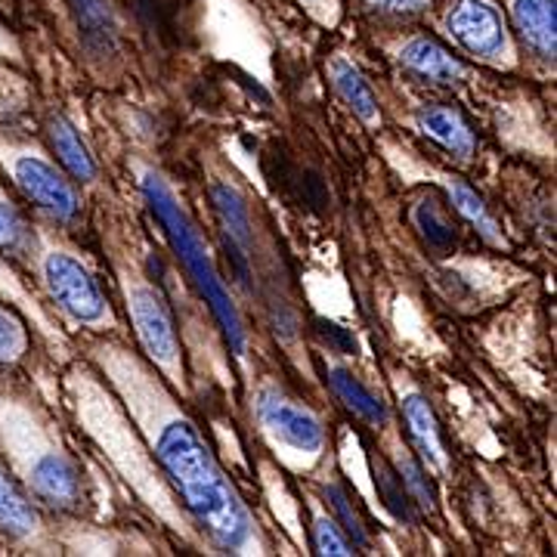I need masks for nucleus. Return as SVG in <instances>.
Listing matches in <instances>:
<instances>
[{
    "mask_svg": "<svg viewBox=\"0 0 557 557\" xmlns=\"http://www.w3.org/2000/svg\"><path fill=\"white\" fill-rule=\"evenodd\" d=\"M90 362L119 397L201 536L230 555H263L267 542L251 508L156 366L119 341L90 344Z\"/></svg>",
    "mask_w": 557,
    "mask_h": 557,
    "instance_id": "nucleus-1",
    "label": "nucleus"
},
{
    "mask_svg": "<svg viewBox=\"0 0 557 557\" xmlns=\"http://www.w3.org/2000/svg\"><path fill=\"white\" fill-rule=\"evenodd\" d=\"M65 397L78 418L81 431L100 446V453L109 458V465L127 480L139 502H146L171 530H180L186 539H193V518L180 505L177 493L171 490L168 478L161 474L152 453L127 418L119 397L102 384L100 372L90 366H75L65 379Z\"/></svg>",
    "mask_w": 557,
    "mask_h": 557,
    "instance_id": "nucleus-2",
    "label": "nucleus"
},
{
    "mask_svg": "<svg viewBox=\"0 0 557 557\" xmlns=\"http://www.w3.org/2000/svg\"><path fill=\"white\" fill-rule=\"evenodd\" d=\"M0 453L38 505L53 511H81L87 505L84 471L57 424L35 399L10 387H0Z\"/></svg>",
    "mask_w": 557,
    "mask_h": 557,
    "instance_id": "nucleus-3",
    "label": "nucleus"
},
{
    "mask_svg": "<svg viewBox=\"0 0 557 557\" xmlns=\"http://www.w3.org/2000/svg\"><path fill=\"white\" fill-rule=\"evenodd\" d=\"M139 189H143V196H146L149 211H152L156 220L161 223V230H164V236L171 242L174 255H177V260L183 263L186 276L193 278L196 292H199L201 300L208 304L211 317H214L218 329L223 332V338H226L230 354L236 359H245V354H248V332H245L239 310H236V304L230 298V288H226V282L220 278L218 267H214V260H211V251H208V245H205V239L199 236L193 218L186 214L183 201H180L177 193L168 186V180L161 177V174H156V171H143V174H139Z\"/></svg>",
    "mask_w": 557,
    "mask_h": 557,
    "instance_id": "nucleus-4",
    "label": "nucleus"
},
{
    "mask_svg": "<svg viewBox=\"0 0 557 557\" xmlns=\"http://www.w3.org/2000/svg\"><path fill=\"white\" fill-rule=\"evenodd\" d=\"M119 282L124 300H127V317L137 329L139 347L146 350L149 362L156 366L161 379L168 384L183 387V347L177 338V322L168 307V298L159 292V285H152L149 276L139 270L137 263H121Z\"/></svg>",
    "mask_w": 557,
    "mask_h": 557,
    "instance_id": "nucleus-5",
    "label": "nucleus"
},
{
    "mask_svg": "<svg viewBox=\"0 0 557 557\" xmlns=\"http://www.w3.org/2000/svg\"><path fill=\"white\" fill-rule=\"evenodd\" d=\"M260 434L270 440L285 465L310 471L325 453V428L307 406L292 399L276 384H260L255 394Z\"/></svg>",
    "mask_w": 557,
    "mask_h": 557,
    "instance_id": "nucleus-6",
    "label": "nucleus"
},
{
    "mask_svg": "<svg viewBox=\"0 0 557 557\" xmlns=\"http://www.w3.org/2000/svg\"><path fill=\"white\" fill-rule=\"evenodd\" d=\"M40 276L53 304L69 319L87 329H115L109 300L102 298L97 278L65 248H47L40 255Z\"/></svg>",
    "mask_w": 557,
    "mask_h": 557,
    "instance_id": "nucleus-7",
    "label": "nucleus"
},
{
    "mask_svg": "<svg viewBox=\"0 0 557 557\" xmlns=\"http://www.w3.org/2000/svg\"><path fill=\"white\" fill-rule=\"evenodd\" d=\"M0 161L10 180L25 199L57 223H72L81 214V199L75 186L62 177L50 161L25 146H0Z\"/></svg>",
    "mask_w": 557,
    "mask_h": 557,
    "instance_id": "nucleus-8",
    "label": "nucleus"
},
{
    "mask_svg": "<svg viewBox=\"0 0 557 557\" xmlns=\"http://www.w3.org/2000/svg\"><path fill=\"white\" fill-rule=\"evenodd\" d=\"M446 28L458 47L478 60L493 65L511 60V40L505 32V22L490 0H456L446 16Z\"/></svg>",
    "mask_w": 557,
    "mask_h": 557,
    "instance_id": "nucleus-9",
    "label": "nucleus"
},
{
    "mask_svg": "<svg viewBox=\"0 0 557 557\" xmlns=\"http://www.w3.org/2000/svg\"><path fill=\"white\" fill-rule=\"evenodd\" d=\"M0 533L22 545H38L44 539L40 505L22 490V483L3 461H0Z\"/></svg>",
    "mask_w": 557,
    "mask_h": 557,
    "instance_id": "nucleus-10",
    "label": "nucleus"
},
{
    "mask_svg": "<svg viewBox=\"0 0 557 557\" xmlns=\"http://www.w3.org/2000/svg\"><path fill=\"white\" fill-rule=\"evenodd\" d=\"M403 421H406L409 440L421 453V458L431 468L446 471L449 468V456H446V446H443V437H440V424L437 418H434V409L428 406V399L416 394V391L403 394Z\"/></svg>",
    "mask_w": 557,
    "mask_h": 557,
    "instance_id": "nucleus-11",
    "label": "nucleus"
},
{
    "mask_svg": "<svg viewBox=\"0 0 557 557\" xmlns=\"http://www.w3.org/2000/svg\"><path fill=\"white\" fill-rule=\"evenodd\" d=\"M72 16L81 32V44L94 57H115L119 50V32H115V16L109 10V0H69Z\"/></svg>",
    "mask_w": 557,
    "mask_h": 557,
    "instance_id": "nucleus-12",
    "label": "nucleus"
},
{
    "mask_svg": "<svg viewBox=\"0 0 557 557\" xmlns=\"http://www.w3.org/2000/svg\"><path fill=\"white\" fill-rule=\"evenodd\" d=\"M399 62L412 75L431 81V84H456V81L465 78V65L431 38L406 40L399 50Z\"/></svg>",
    "mask_w": 557,
    "mask_h": 557,
    "instance_id": "nucleus-13",
    "label": "nucleus"
},
{
    "mask_svg": "<svg viewBox=\"0 0 557 557\" xmlns=\"http://www.w3.org/2000/svg\"><path fill=\"white\" fill-rule=\"evenodd\" d=\"M418 131L440 143L443 149H449L456 159H471L478 149V137H474L471 124L449 106H431V109L418 112Z\"/></svg>",
    "mask_w": 557,
    "mask_h": 557,
    "instance_id": "nucleus-14",
    "label": "nucleus"
},
{
    "mask_svg": "<svg viewBox=\"0 0 557 557\" xmlns=\"http://www.w3.org/2000/svg\"><path fill=\"white\" fill-rule=\"evenodd\" d=\"M515 25L542 60H555V0H515Z\"/></svg>",
    "mask_w": 557,
    "mask_h": 557,
    "instance_id": "nucleus-15",
    "label": "nucleus"
},
{
    "mask_svg": "<svg viewBox=\"0 0 557 557\" xmlns=\"http://www.w3.org/2000/svg\"><path fill=\"white\" fill-rule=\"evenodd\" d=\"M47 131H50V146H53L57 159H60V164L72 177L81 180V183H94V180L100 177L97 161L90 156V149L84 146V139H81L72 121L57 115V119H50Z\"/></svg>",
    "mask_w": 557,
    "mask_h": 557,
    "instance_id": "nucleus-16",
    "label": "nucleus"
},
{
    "mask_svg": "<svg viewBox=\"0 0 557 557\" xmlns=\"http://www.w3.org/2000/svg\"><path fill=\"white\" fill-rule=\"evenodd\" d=\"M332 84H335V90H338L341 100L347 102V106L357 112L362 124L379 127V121H381L379 100H375V94H372L369 81L362 78V72H359L354 62H347V60L332 62Z\"/></svg>",
    "mask_w": 557,
    "mask_h": 557,
    "instance_id": "nucleus-17",
    "label": "nucleus"
},
{
    "mask_svg": "<svg viewBox=\"0 0 557 557\" xmlns=\"http://www.w3.org/2000/svg\"><path fill=\"white\" fill-rule=\"evenodd\" d=\"M325 375H329V384H332V391L338 394L341 403H347V406L354 409V416H359L362 421H369V424H384V421H387L384 403H381L354 372H347V369H341V366H329Z\"/></svg>",
    "mask_w": 557,
    "mask_h": 557,
    "instance_id": "nucleus-18",
    "label": "nucleus"
},
{
    "mask_svg": "<svg viewBox=\"0 0 557 557\" xmlns=\"http://www.w3.org/2000/svg\"><path fill=\"white\" fill-rule=\"evenodd\" d=\"M0 255L13 260H25L35 255V236L28 220L22 218L16 201L7 196V189L0 186Z\"/></svg>",
    "mask_w": 557,
    "mask_h": 557,
    "instance_id": "nucleus-19",
    "label": "nucleus"
},
{
    "mask_svg": "<svg viewBox=\"0 0 557 557\" xmlns=\"http://www.w3.org/2000/svg\"><path fill=\"white\" fill-rule=\"evenodd\" d=\"M443 186H446V193H449V199L456 205V211L461 218L468 220L474 230H478L483 239L490 242V245H505L502 239V233H498V223L493 220V214L486 211V205L480 199L478 193L468 186V183H461V180H449L443 177Z\"/></svg>",
    "mask_w": 557,
    "mask_h": 557,
    "instance_id": "nucleus-20",
    "label": "nucleus"
},
{
    "mask_svg": "<svg viewBox=\"0 0 557 557\" xmlns=\"http://www.w3.org/2000/svg\"><path fill=\"white\" fill-rule=\"evenodd\" d=\"M372 474H375V490H379L384 508H387L399 523H412V520H416V502L406 493L397 468H394L387 458L372 456Z\"/></svg>",
    "mask_w": 557,
    "mask_h": 557,
    "instance_id": "nucleus-21",
    "label": "nucleus"
},
{
    "mask_svg": "<svg viewBox=\"0 0 557 557\" xmlns=\"http://www.w3.org/2000/svg\"><path fill=\"white\" fill-rule=\"evenodd\" d=\"M322 496L329 502V511H332V518L338 520L341 530L350 536V542L357 545V548H369V530H366V523L359 518V511L354 508V502L347 496V490L341 486L338 480H329V483H322Z\"/></svg>",
    "mask_w": 557,
    "mask_h": 557,
    "instance_id": "nucleus-22",
    "label": "nucleus"
},
{
    "mask_svg": "<svg viewBox=\"0 0 557 557\" xmlns=\"http://www.w3.org/2000/svg\"><path fill=\"white\" fill-rule=\"evenodd\" d=\"M412 220H416L421 236L434 251H449L456 245V230H453V223L446 220V214L440 211L434 201H418L412 208Z\"/></svg>",
    "mask_w": 557,
    "mask_h": 557,
    "instance_id": "nucleus-23",
    "label": "nucleus"
},
{
    "mask_svg": "<svg viewBox=\"0 0 557 557\" xmlns=\"http://www.w3.org/2000/svg\"><path fill=\"white\" fill-rule=\"evenodd\" d=\"M313 545L319 555L347 557L357 552V545L350 542V536L341 530V523L332 515H325L322 508H313Z\"/></svg>",
    "mask_w": 557,
    "mask_h": 557,
    "instance_id": "nucleus-24",
    "label": "nucleus"
},
{
    "mask_svg": "<svg viewBox=\"0 0 557 557\" xmlns=\"http://www.w3.org/2000/svg\"><path fill=\"white\" fill-rule=\"evenodd\" d=\"M28 350V332L7 304H0V366H13L20 362Z\"/></svg>",
    "mask_w": 557,
    "mask_h": 557,
    "instance_id": "nucleus-25",
    "label": "nucleus"
},
{
    "mask_svg": "<svg viewBox=\"0 0 557 557\" xmlns=\"http://www.w3.org/2000/svg\"><path fill=\"white\" fill-rule=\"evenodd\" d=\"M397 474L403 480V486H406V493L412 496L421 511H434V490H431V483L424 478V471H421V465H418L416 458L409 456L406 449H399L397 456Z\"/></svg>",
    "mask_w": 557,
    "mask_h": 557,
    "instance_id": "nucleus-26",
    "label": "nucleus"
},
{
    "mask_svg": "<svg viewBox=\"0 0 557 557\" xmlns=\"http://www.w3.org/2000/svg\"><path fill=\"white\" fill-rule=\"evenodd\" d=\"M319 335L325 338V344L332 347V350H338V354H354L357 350V341H354V335L350 332H344L341 325H335V322H325V319H319Z\"/></svg>",
    "mask_w": 557,
    "mask_h": 557,
    "instance_id": "nucleus-27",
    "label": "nucleus"
},
{
    "mask_svg": "<svg viewBox=\"0 0 557 557\" xmlns=\"http://www.w3.org/2000/svg\"><path fill=\"white\" fill-rule=\"evenodd\" d=\"M369 3L384 7V10H394V13H418V10H424L431 0H369Z\"/></svg>",
    "mask_w": 557,
    "mask_h": 557,
    "instance_id": "nucleus-28",
    "label": "nucleus"
},
{
    "mask_svg": "<svg viewBox=\"0 0 557 557\" xmlns=\"http://www.w3.org/2000/svg\"><path fill=\"white\" fill-rule=\"evenodd\" d=\"M10 47H13V44H10V38H7V32L0 28V53H3V50H10Z\"/></svg>",
    "mask_w": 557,
    "mask_h": 557,
    "instance_id": "nucleus-29",
    "label": "nucleus"
}]
</instances>
